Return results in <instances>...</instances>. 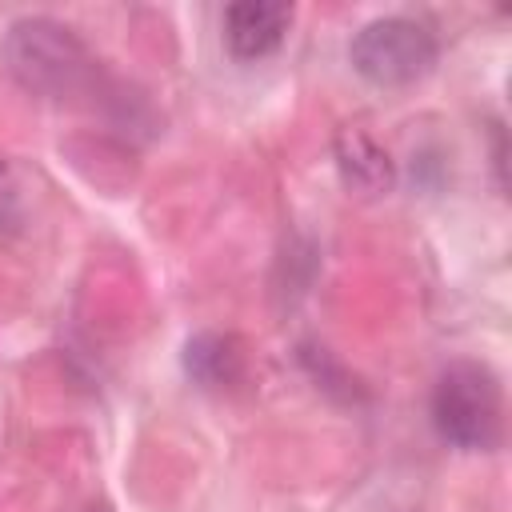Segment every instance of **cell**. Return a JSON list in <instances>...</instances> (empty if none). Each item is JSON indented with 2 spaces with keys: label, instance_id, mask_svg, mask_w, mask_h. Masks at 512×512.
Wrapping results in <instances>:
<instances>
[{
  "label": "cell",
  "instance_id": "6da1fadb",
  "mask_svg": "<svg viewBox=\"0 0 512 512\" xmlns=\"http://www.w3.org/2000/svg\"><path fill=\"white\" fill-rule=\"evenodd\" d=\"M0 56L8 76L40 100H76L100 84V60L88 44L52 16H20L8 24L0 40Z\"/></svg>",
  "mask_w": 512,
  "mask_h": 512
},
{
  "label": "cell",
  "instance_id": "7a4b0ae2",
  "mask_svg": "<svg viewBox=\"0 0 512 512\" xmlns=\"http://www.w3.org/2000/svg\"><path fill=\"white\" fill-rule=\"evenodd\" d=\"M432 428L460 452H492L504 440V384L484 360H452L432 384Z\"/></svg>",
  "mask_w": 512,
  "mask_h": 512
},
{
  "label": "cell",
  "instance_id": "3957f363",
  "mask_svg": "<svg viewBox=\"0 0 512 512\" xmlns=\"http://www.w3.org/2000/svg\"><path fill=\"white\" fill-rule=\"evenodd\" d=\"M436 60L440 44L416 16H376L348 44L352 72L372 88H412L436 68Z\"/></svg>",
  "mask_w": 512,
  "mask_h": 512
},
{
  "label": "cell",
  "instance_id": "277c9868",
  "mask_svg": "<svg viewBox=\"0 0 512 512\" xmlns=\"http://www.w3.org/2000/svg\"><path fill=\"white\" fill-rule=\"evenodd\" d=\"M292 16L284 0H236L224 8V44L240 64H256L288 40Z\"/></svg>",
  "mask_w": 512,
  "mask_h": 512
},
{
  "label": "cell",
  "instance_id": "5b68a950",
  "mask_svg": "<svg viewBox=\"0 0 512 512\" xmlns=\"http://www.w3.org/2000/svg\"><path fill=\"white\" fill-rule=\"evenodd\" d=\"M332 160L340 184L356 196H384L396 184V164L384 144H376L364 128H340L332 140Z\"/></svg>",
  "mask_w": 512,
  "mask_h": 512
},
{
  "label": "cell",
  "instance_id": "8992f818",
  "mask_svg": "<svg viewBox=\"0 0 512 512\" xmlns=\"http://www.w3.org/2000/svg\"><path fill=\"white\" fill-rule=\"evenodd\" d=\"M184 376L200 388H224L232 380H240L244 372V352L236 344V336L224 332H196L184 340Z\"/></svg>",
  "mask_w": 512,
  "mask_h": 512
},
{
  "label": "cell",
  "instance_id": "52a82bcc",
  "mask_svg": "<svg viewBox=\"0 0 512 512\" xmlns=\"http://www.w3.org/2000/svg\"><path fill=\"white\" fill-rule=\"evenodd\" d=\"M92 512H108V508H92Z\"/></svg>",
  "mask_w": 512,
  "mask_h": 512
},
{
  "label": "cell",
  "instance_id": "ba28073f",
  "mask_svg": "<svg viewBox=\"0 0 512 512\" xmlns=\"http://www.w3.org/2000/svg\"><path fill=\"white\" fill-rule=\"evenodd\" d=\"M0 168H4V164H0Z\"/></svg>",
  "mask_w": 512,
  "mask_h": 512
}]
</instances>
